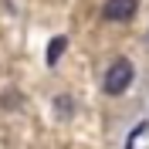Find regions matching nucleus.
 <instances>
[{
	"mask_svg": "<svg viewBox=\"0 0 149 149\" xmlns=\"http://www.w3.org/2000/svg\"><path fill=\"white\" fill-rule=\"evenodd\" d=\"M136 10H139V0H105L102 17L112 24H125V20L136 17Z\"/></svg>",
	"mask_w": 149,
	"mask_h": 149,
	"instance_id": "obj_2",
	"label": "nucleus"
},
{
	"mask_svg": "<svg viewBox=\"0 0 149 149\" xmlns=\"http://www.w3.org/2000/svg\"><path fill=\"white\" fill-rule=\"evenodd\" d=\"M132 74H136V68H132V61L129 58H115L109 65V71H105V92L109 95H122L125 88L132 85Z\"/></svg>",
	"mask_w": 149,
	"mask_h": 149,
	"instance_id": "obj_1",
	"label": "nucleus"
},
{
	"mask_svg": "<svg viewBox=\"0 0 149 149\" xmlns=\"http://www.w3.org/2000/svg\"><path fill=\"white\" fill-rule=\"evenodd\" d=\"M65 47H68V37H54L47 44V65H58V58L65 54Z\"/></svg>",
	"mask_w": 149,
	"mask_h": 149,
	"instance_id": "obj_3",
	"label": "nucleus"
}]
</instances>
